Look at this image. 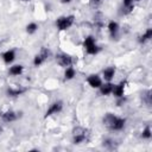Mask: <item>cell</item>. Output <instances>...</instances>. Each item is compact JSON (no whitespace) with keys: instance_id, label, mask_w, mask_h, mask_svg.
<instances>
[{"instance_id":"6da1fadb","label":"cell","mask_w":152,"mask_h":152,"mask_svg":"<svg viewBox=\"0 0 152 152\" xmlns=\"http://www.w3.org/2000/svg\"><path fill=\"white\" fill-rule=\"evenodd\" d=\"M103 125L110 131H121L126 125V119L116 116L113 113H107L103 116Z\"/></svg>"},{"instance_id":"7a4b0ae2","label":"cell","mask_w":152,"mask_h":152,"mask_svg":"<svg viewBox=\"0 0 152 152\" xmlns=\"http://www.w3.org/2000/svg\"><path fill=\"white\" fill-rule=\"evenodd\" d=\"M89 133L88 129L83 127H76L72 129V144L75 145H81L88 140Z\"/></svg>"},{"instance_id":"3957f363","label":"cell","mask_w":152,"mask_h":152,"mask_svg":"<svg viewBox=\"0 0 152 152\" xmlns=\"http://www.w3.org/2000/svg\"><path fill=\"white\" fill-rule=\"evenodd\" d=\"M75 21V17L74 15H62L59 18H57L56 20V26L59 31H66L68 28H70L72 26Z\"/></svg>"},{"instance_id":"277c9868","label":"cell","mask_w":152,"mask_h":152,"mask_svg":"<svg viewBox=\"0 0 152 152\" xmlns=\"http://www.w3.org/2000/svg\"><path fill=\"white\" fill-rule=\"evenodd\" d=\"M49 56H50V50L46 49V48H42L40 51H39V52L34 56V58H33V65H34L36 68L40 66L42 64H44V63L46 62V59L49 58Z\"/></svg>"},{"instance_id":"5b68a950","label":"cell","mask_w":152,"mask_h":152,"mask_svg":"<svg viewBox=\"0 0 152 152\" xmlns=\"http://www.w3.org/2000/svg\"><path fill=\"white\" fill-rule=\"evenodd\" d=\"M56 62H57L58 65H61L63 68H68V66L74 64V58H72L71 55L62 52V53H58L56 56Z\"/></svg>"},{"instance_id":"8992f818","label":"cell","mask_w":152,"mask_h":152,"mask_svg":"<svg viewBox=\"0 0 152 152\" xmlns=\"http://www.w3.org/2000/svg\"><path fill=\"white\" fill-rule=\"evenodd\" d=\"M62 109H63V102L62 101H55V102H52L51 104H50V107L46 109V112H45V118H49V116H52V115H55V114H58V113H61L62 112Z\"/></svg>"},{"instance_id":"52a82bcc","label":"cell","mask_w":152,"mask_h":152,"mask_svg":"<svg viewBox=\"0 0 152 152\" xmlns=\"http://www.w3.org/2000/svg\"><path fill=\"white\" fill-rule=\"evenodd\" d=\"M126 84H127V81L126 80H122L120 81V83L118 84H114L113 87V90H112V94L118 99V97H121L124 96V93H125V88H126Z\"/></svg>"},{"instance_id":"ba28073f","label":"cell","mask_w":152,"mask_h":152,"mask_svg":"<svg viewBox=\"0 0 152 152\" xmlns=\"http://www.w3.org/2000/svg\"><path fill=\"white\" fill-rule=\"evenodd\" d=\"M87 83H88L91 88L99 89L100 86L102 84V78H101L97 74H91V75H89V76L87 77Z\"/></svg>"},{"instance_id":"9c48e42d","label":"cell","mask_w":152,"mask_h":152,"mask_svg":"<svg viewBox=\"0 0 152 152\" xmlns=\"http://www.w3.org/2000/svg\"><path fill=\"white\" fill-rule=\"evenodd\" d=\"M107 28H108V32H109V34H110L112 39L118 38V34H119V30H120V27H119V24H118L116 21L110 20V21L108 23V25H107Z\"/></svg>"},{"instance_id":"30bf717a","label":"cell","mask_w":152,"mask_h":152,"mask_svg":"<svg viewBox=\"0 0 152 152\" xmlns=\"http://www.w3.org/2000/svg\"><path fill=\"white\" fill-rule=\"evenodd\" d=\"M115 72H116V69L115 66H107L106 69H103L102 71V77L106 82H112V80L114 78L115 76Z\"/></svg>"},{"instance_id":"8fae6325","label":"cell","mask_w":152,"mask_h":152,"mask_svg":"<svg viewBox=\"0 0 152 152\" xmlns=\"http://www.w3.org/2000/svg\"><path fill=\"white\" fill-rule=\"evenodd\" d=\"M18 118H19V115L14 110H7V112H5V113L1 114V119H2L4 122H13Z\"/></svg>"},{"instance_id":"7c38bea8","label":"cell","mask_w":152,"mask_h":152,"mask_svg":"<svg viewBox=\"0 0 152 152\" xmlns=\"http://www.w3.org/2000/svg\"><path fill=\"white\" fill-rule=\"evenodd\" d=\"M1 58H2V61H4L5 64H11V63L14 61V58H15V52H14V50H12V49L6 50L5 52L1 53Z\"/></svg>"},{"instance_id":"4fadbf2b","label":"cell","mask_w":152,"mask_h":152,"mask_svg":"<svg viewBox=\"0 0 152 152\" xmlns=\"http://www.w3.org/2000/svg\"><path fill=\"white\" fill-rule=\"evenodd\" d=\"M25 91H26V88H21V87H15V88H13V87H11V88L7 89L6 94H7V96H10V97H17V96L23 95Z\"/></svg>"},{"instance_id":"5bb4252c","label":"cell","mask_w":152,"mask_h":152,"mask_svg":"<svg viewBox=\"0 0 152 152\" xmlns=\"http://www.w3.org/2000/svg\"><path fill=\"white\" fill-rule=\"evenodd\" d=\"M113 87H114V84H113L112 82H106V83H103V82H102V84H101V86H100V88H99L100 94H101V95H103V96H107V95L112 94Z\"/></svg>"},{"instance_id":"9a60e30c","label":"cell","mask_w":152,"mask_h":152,"mask_svg":"<svg viewBox=\"0 0 152 152\" xmlns=\"http://www.w3.org/2000/svg\"><path fill=\"white\" fill-rule=\"evenodd\" d=\"M23 71H24V66L21 64H14L8 69V74L11 76H19L23 74Z\"/></svg>"},{"instance_id":"2e32d148","label":"cell","mask_w":152,"mask_h":152,"mask_svg":"<svg viewBox=\"0 0 152 152\" xmlns=\"http://www.w3.org/2000/svg\"><path fill=\"white\" fill-rule=\"evenodd\" d=\"M75 76H76V70H75V68L72 65L65 68V70H64V81H70Z\"/></svg>"},{"instance_id":"e0dca14e","label":"cell","mask_w":152,"mask_h":152,"mask_svg":"<svg viewBox=\"0 0 152 152\" xmlns=\"http://www.w3.org/2000/svg\"><path fill=\"white\" fill-rule=\"evenodd\" d=\"M122 6H124V14H128L134 8V1L133 0H122Z\"/></svg>"},{"instance_id":"ac0fdd59","label":"cell","mask_w":152,"mask_h":152,"mask_svg":"<svg viewBox=\"0 0 152 152\" xmlns=\"http://www.w3.org/2000/svg\"><path fill=\"white\" fill-rule=\"evenodd\" d=\"M152 38V28H147L140 37H139V43L140 44H145L146 42H148Z\"/></svg>"},{"instance_id":"d6986e66","label":"cell","mask_w":152,"mask_h":152,"mask_svg":"<svg viewBox=\"0 0 152 152\" xmlns=\"http://www.w3.org/2000/svg\"><path fill=\"white\" fill-rule=\"evenodd\" d=\"M86 50V52L88 53V55H97L99 52H100V50H101V48L95 43V44H93V45H90V46H88V48H86L84 49Z\"/></svg>"},{"instance_id":"ffe728a7","label":"cell","mask_w":152,"mask_h":152,"mask_svg":"<svg viewBox=\"0 0 152 152\" xmlns=\"http://www.w3.org/2000/svg\"><path fill=\"white\" fill-rule=\"evenodd\" d=\"M37 30H38V25H37L36 23H28V24L26 25V32H27L28 34L36 33Z\"/></svg>"},{"instance_id":"44dd1931","label":"cell","mask_w":152,"mask_h":152,"mask_svg":"<svg viewBox=\"0 0 152 152\" xmlns=\"http://www.w3.org/2000/svg\"><path fill=\"white\" fill-rule=\"evenodd\" d=\"M151 137H152L151 127H150V126H146V127L142 129V132H141V138H142V139L148 140V139H151Z\"/></svg>"},{"instance_id":"7402d4cb","label":"cell","mask_w":152,"mask_h":152,"mask_svg":"<svg viewBox=\"0 0 152 152\" xmlns=\"http://www.w3.org/2000/svg\"><path fill=\"white\" fill-rule=\"evenodd\" d=\"M95 43H96L95 38H94L93 36H88V37H86L84 40H83V48L86 49V48H88V46H90V45H93V44H95Z\"/></svg>"},{"instance_id":"603a6c76","label":"cell","mask_w":152,"mask_h":152,"mask_svg":"<svg viewBox=\"0 0 152 152\" xmlns=\"http://www.w3.org/2000/svg\"><path fill=\"white\" fill-rule=\"evenodd\" d=\"M114 140H112V139H107V140H103V147H106V148H110V150H113V148H115V145H114Z\"/></svg>"},{"instance_id":"cb8c5ba5","label":"cell","mask_w":152,"mask_h":152,"mask_svg":"<svg viewBox=\"0 0 152 152\" xmlns=\"http://www.w3.org/2000/svg\"><path fill=\"white\" fill-rule=\"evenodd\" d=\"M101 2H102V0H89L90 6H91V7H94V8L99 7V6L101 5Z\"/></svg>"},{"instance_id":"d4e9b609","label":"cell","mask_w":152,"mask_h":152,"mask_svg":"<svg viewBox=\"0 0 152 152\" xmlns=\"http://www.w3.org/2000/svg\"><path fill=\"white\" fill-rule=\"evenodd\" d=\"M70 1H71V0H62V2H63V4H69Z\"/></svg>"},{"instance_id":"484cf974","label":"cell","mask_w":152,"mask_h":152,"mask_svg":"<svg viewBox=\"0 0 152 152\" xmlns=\"http://www.w3.org/2000/svg\"><path fill=\"white\" fill-rule=\"evenodd\" d=\"M134 2H139V1H141V0H133Z\"/></svg>"},{"instance_id":"4316f807","label":"cell","mask_w":152,"mask_h":152,"mask_svg":"<svg viewBox=\"0 0 152 152\" xmlns=\"http://www.w3.org/2000/svg\"><path fill=\"white\" fill-rule=\"evenodd\" d=\"M20 1H23V2H26V1H28V0H20Z\"/></svg>"},{"instance_id":"83f0119b","label":"cell","mask_w":152,"mask_h":152,"mask_svg":"<svg viewBox=\"0 0 152 152\" xmlns=\"http://www.w3.org/2000/svg\"><path fill=\"white\" fill-rule=\"evenodd\" d=\"M1 132H2V128H1V127H0V133H1Z\"/></svg>"}]
</instances>
